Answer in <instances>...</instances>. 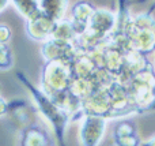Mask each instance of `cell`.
<instances>
[{
	"mask_svg": "<svg viewBox=\"0 0 155 146\" xmlns=\"http://www.w3.org/2000/svg\"><path fill=\"white\" fill-rule=\"evenodd\" d=\"M22 79H23V83L31 90V94H33V97H34V100L37 101V105L40 107V111L42 112L44 116L52 123L60 144H61V146H64V144H63V137L64 135H63V134H64V128L68 122V114L65 111H63L57 104H54L49 97L42 94L40 90L34 89L25 78H22Z\"/></svg>",
	"mask_w": 155,
	"mask_h": 146,
	"instance_id": "6da1fadb",
	"label": "cell"
},
{
	"mask_svg": "<svg viewBox=\"0 0 155 146\" xmlns=\"http://www.w3.org/2000/svg\"><path fill=\"white\" fill-rule=\"evenodd\" d=\"M105 131V117L97 115H84L80 126V141L83 146H97Z\"/></svg>",
	"mask_w": 155,
	"mask_h": 146,
	"instance_id": "7a4b0ae2",
	"label": "cell"
},
{
	"mask_svg": "<svg viewBox=\"0 0 155 146\" xmlns=\"http://www.w3.org/2000/svg\"><path fill=\"white\" fill-rule=\"evenodd\" d=\"M38 7L42 15L57 23L63 18L64 10L67 7V2H41L38 3Z\"/></svg>",
	"mask_w": 155,
	"mask_h": 146,
	"instance_id": "3957f363",
	"label": "cell"
},
{
	"mask_svg": "<svg viewBox=\"0 0 155 146\" xmlns=\"http://www.w3.org/2000/svg\"><path fill=\"white\" fill-rule=\"evenodd\" d=\"M116 142L118 146H136V139L134 137V130L128 124H121L117 128Z\"/></svg>",
	"mask_w": 155,
	"mask_h": 146,
	"instance_id": "277c9868",
	"label": "cell"
},
{
	"mask_svg": "<svg viewBox=\"0 0 155 146\" xmlns=\"http://www.w3.org/2000/svg\"><path fill=\"white\" fill-rule=\"evenodd\" d=\"M15 7L19 8L22 14H23L26 18H29V21H34L38 16H41V10L38 7V3L35 2H15L14 3Z\"/></svg>",
	"mask_w": 155,
	"mask_h": 146,
	"instance_id": "5b68a950",
	"label": "cell"
},
{
	"mask_svg": "<svg viewBox=\"0 0 155 146\" xmlns=\"http://www.w3.org/2000/svg\"><path fill=\"white\" fill-rule=\"evenodd\" d=\"M48 139L42 133H40L35 128H31L26 133L22 142V146H45Z\"/></svg>",
	"mask_w": 155,
	"mask_h": 146,
	"instance_id": "8992f818",
	"label": "cell"
},
{
	"mask_svg": "<svg viewBox=\"0 0 155 146\" xmlns=\"http://www.w3.org/2000/svg\"><path fill=\"white\" fill-rule=\"evenodd\" d=\"M11 66H12V57H11L10 49L0 44V68H8Z\"/></svg>",
	"mask_w": 155,
	"mask_h": 146,
	"instance_id": "52a82bcc",
	"label": "cell"
},
{
	"mask_svg": "<svg viewBox=\"0 0 155 146\" xmlns=\"http://www.w3.org/2000/svg\"><path fill=\"white\" fill-rule=\"evenodd\" d=\"M10 29L5 26H0V44L4 45V42H7L8 38H10Z\"/></svg>",
	"mask_w": 155,
	"mask_h": 146,
	"instance_id": "ba28073f",
	"label": "cell"
},
{
	"mask_svg": "<svg viewBox=\"0 0 155 146\" xmlns=\"http://www.w3.org/2000/svg\"><path fill=\"white\" fill-rule=\"evenodd\" d=\"M5 109H7V105H5V103L3 100H0V115L4 114Z\"/></svg>",
	"mask_w": 155,
	"mask_h": 146,
	"instance_id": "9c48e42d",
	"label": "cell"
},
{
	"mask_svg": "<svg viewBox=\"0 0 155 146\" xmlns=\"http://www.w3.org/2000/svg\"><path fill=\"white\" fill-rule=\"evenodd\" d=\"M5 5H7V2H0V11H2Z\"/></svg>",
	"mask_w": 155,
	"mask_h": 146,
	"instance_id": "30bf717a",
	"label": "cell"
}]
</instances>
